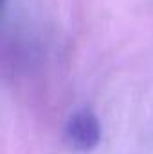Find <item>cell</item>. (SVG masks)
<instances>
[{
  "label": "cell",
  "mask_w": 153,
  "mask_h": 154,
  "mask_svg": "<svg viewBox=\"0 0 153 154\" xmlns=\"http://www.w3.org/2000/svg\"><path fill=\"white\" fill-rule=\"evenodd\" d=\"M67 143L77 152H90L101 140V125L97 116L90 109L74 111L65 125Z\"/></svg>",
  "instance_id": "6da1fadb"
}]
</instances>
